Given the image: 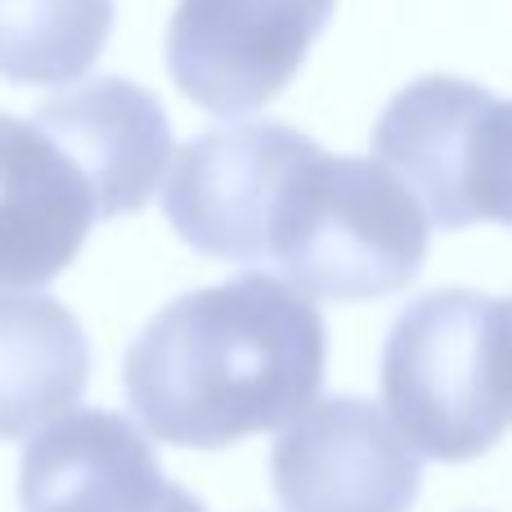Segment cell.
I'll return each mask as SVG.
<instances>
[{
    "instance_id": "7a4b0ae2",
    "label": "cell",
    "mask_w": 512,
    "mask_h": 512,
    "mask_svg": "<svg viewBox=\"0 0 512 512\" xmlns=\"http://www.w3.org/2000/svg\"><path fill=\"white\" fill-rule=\"evenodd\" d=\"M382 405L414 454L481 459L512 427V297L441 288L409 301L382 346Z\"/></svg>"
},
{
    "instance_id": "52a82bcc",
    "label": "cell",
    "mask_w": 512,
    "mask_h": 512,
    "mask_svg": "<svg viewBox=\"0 0 512 512\" xmlns=\"http://www.w3.org/2000/svg\"><path fill=\"white\" fill-rule=\"evenodd\" d=\"M283 512H409L423 468L387 409L360 396L310 405L270 454Z\"/></svg>"
},
{
    "instance_id": "7c38bea8",
    "label": "cell",
    "mask_w": 512,
    "mask_h": 512,
    "mask_svg": "<svg viewBox=\"0 0 512 512\" xmlns=\"http://www.w3.org/2000/svg\"><path fill=\"white\" fill-rule=\"evenodd\" d=\"M113 32V0H0V77L63 86L90 72Z\"/></svg>"
},
{
    "instance_id": "277c9868",
    "label": "cell",
    "mask_w": 512,
    "mask_h": 512,
    "mask_svg": "<svg viewBox=\"0 0 512 512\" xmlns=\"http://www.w3.org/2000/svg\"><path fill=\"white\" fill-rule=\"evenodd\" d=\"M373 162L418 198L441 230L512 225V99L463 77H418L373 126Z\"/></svg>"
},
{
    "instance_id": "5b68a950",
    "label": "cell",
    "mask_w": 512,
    "mask_h": 512,
    "mask_svg": "<svg viewBox=\"0 0 512 512\" xmlns=\"http://www.w3.org/2000/svg\"><path fill=\"white\" fill-rule=\"evenodd\" d=\"M333 9L337 0H176L171 81L207 113L243 117L297 77Z\"/></svg>"
},
{
    "instance_id": "9c48e42d",
    "label": "cell",
    "mask_w": 512,
    "mask_h": 512,
    "mask_svg": "<svg viewBox=\"0 0 512 512\" xmlns=\"http://www.w3.org/2000/svg\"><path fill=\"white\" fill-rule=\"evenodd\" d=\"M95 221V194L77 162L32 117L0 113V288L59 279Z\"/></svg>"
},
{
    "instance_id": "30bf717a",
    "label": "cell",
    "mask_w": 512,
    "mask_h": 512,
    "mask_svg": "<svg viewBox=\"0 0 512 512\" xmlns=\"http://www.w3.org/2000/svg\"><path fill=\"white\" fill-rule=\"evenodd\" d=\"M32 122L77 162L99 216H131L171 171V122L135 81L99 77L45 99Z\"/></svg>"
},
{
    "instance_id": "8992f818",
    "label": "cell",
    "mask_w": 512,
    "mask_h": 512,
    "mask_svg": "<svg viewBox=\"0 0 512 512\" xmlns=\"http://www.w3.org/2000/svg\"><path fill=\"white\" fill-rule=\"evenodd\" d=\"M315 149L283 122L207 131L176 153L167 171V221L180 239L221 261H265L270 221L292 167Z\"/></svg>"
},
{
    "instance_id": "6da1fadb",
    "label": "cell",
    "mask_w": 512,
    "mask_h": 512,
    "mask_svg": "<svg viewBox=\"0 0 512 512\" xmlns=\"http://www.w3.org/2000/svg\"><path fill=\"white\" fill-rule=\"evenodd\" d=\"M319 306L279 274L248 270L162 306L126 351V400L149 436L225 450L292 427L324 387Z\"/></svg>"
},
{
    "instance_id": "8fae6325",
    "label": "cell",
    "mask_w": 512,
    "mask_h": 512,
    "mask_svg": "<svg viewBox=\"0 0 512 512\" xmlns=\"http://www.w3.org/2000/svg\"><path fill=\"white\" fill-rule=\"evenodd\" d=\"M90 378L77 315L45 292L0 288V441H23L72 414Z\"/></svg>"
},
{
    "instance_id": "ba28073f",
    "label": "cell",
    "mask_w": 512,
    "mask_h": 512,
    "mask_svg": "<svg viewBox=\"0 0 512 512\" xmlns=\"http://www.w3.org/2000/svg\"><path fill=\"white\" fill-rule=\"evenodd\" d=\"M23 512H207L167 481L140 423L108 409H72L36 432L18 468Z\"/></svg>"
},
{
    "instance_id": "3957f363",
    "label": "cell",
    "mask_w": 512,
    "mask_h": 512,
    "mask_svg": "<svg viewBox=\"0 0 512 512\" xmlns=\"http://www.w3.org/2000/svg\"><path fill=\"white\" fill-rule=\"evenodd\" d=\"M265 261L310 301L400 292L427 261V216L382 162L315 149L292 167L270 221Z\"/></svg>"
}]
</instances>
